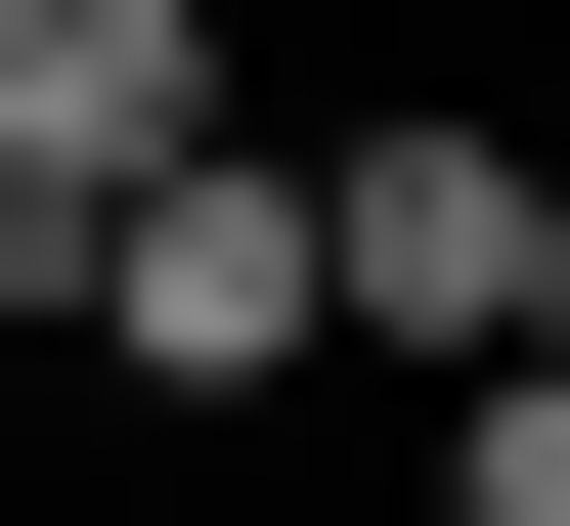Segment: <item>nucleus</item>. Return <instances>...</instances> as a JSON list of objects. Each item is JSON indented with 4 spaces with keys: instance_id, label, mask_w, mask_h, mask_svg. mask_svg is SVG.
Listing matches in <instances>:
<instances>
[{
    "instance_id": "nucleus-1",
    "label": "nucleus",
    "mask_w": 570,
    "mask_h": 526,
    "mask_svg": "<svg viewBox=\"0 0 570 526\" xmlns=\"http://www.w3.org/2000/svg\"><path fill=\"white\" fill-rule=\"evenodd\" d=\"M0 307H88V351H132V395H219V439H264V395L352 351V307H307V176H264V132H176V176H88V220L0 264Z\"/></svg>"
},
{
    "instance_id": "nucleus-2",
    "label": "nucleus",
    "mask_w": 570,
    "mask_h": 526,
    "mask_svg": "<svg viewBox=\"0 0 570 526\" xmlns=\"http://www.w3.org/2000/svg\"><path fill=\"white\" fill-rule=\"evenodd\" d=\"M307 307H352V351H439V395H483L527 307H570V132H307Z\"/></svg>"
},
{
    "instance_id": "nucleus-3",
    "label": "nucleus",
    "mask_w": 570,
    "mask_h": 526,
    "mask_svg": "<svg viewBox=\"0 0 570 526\" xmlns=\"http://www.w3.org/2000/svg\"><path fill=\"white\" fill-rule=\"evenodd\" d=\"M176 132H219V0H0V264L88 176H176Z\"/></svg>"
},
{
    "instance_id": "nucleus-4",
    "label": "nucleus",
    "mask_w": 570,
    "mask_h": 526,
    "mask_svg": "<svg viewBox=\"0 0 570 526\" xmlns=\"http://www.w3.org/2000/svg\"><path fill=\"white\" fill-rule=\"evenodd\" d=\"M439 526H570V351H483V395H439Z\"/></svg>"
}]
</instances>
